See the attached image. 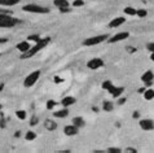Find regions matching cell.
<instances>
[{"mask_svg": "<svg viewBox=\"0 0 154 153\" xmlns=\"http://www.w3.org/2000/svg\"><path fill=\"white\" fill-rule=\"evenodd\" d=\"M39 76H40V70H35V71H31L26 78H25L23 80V86L26 87V88H30V87H32L34 84H35L38 82V79H39Z\"/></svg>", "mask_w": 154, "mask_h": 153, "instance_id": "4", "label": "cell"}, {"mask_svg": "<svg viewBox=\"0 0 154 153\" xmlns=\"http://www.w3.org/2000/svg\"><path fill=\"white\" fill-rule=\"evenodd\" d=\"M126 22V17H115L112 21L109 22V27L110 29H115V27H119L121 25H123Z\"/></svg>", "mask_w": 154, "mask_h": 153, "instance_id": "10", "label": "cell"}, {"mask_svg": "<svg viewBox=\"0 0 154 153\" xmlns=\"http://www.w3.org/2000/svg\"><path fill=\"white\" fill-rule=\"evenodd\" d=\"M16 117L18 118V120L21 121H23V120H26V117H27V113H26V110H16Z\"/></svg>", "mask_w": 154, "mask_h": 153, "instance_id": "23", "label": "cell"}, {"mask_svg": "<svg viewBox=\"0 0 154 153\" xmlns=\"http://www.w3.org/2000/svg\"><path fill=\"white\" fill-rule=\"evenodd\" d=\"M145 90H146V88H145V86H144V87L139 88V91H137V92H139V93H141V95H143V93H144V91H145Z\"/></svg>", "mask_w": 154, "mask_h": 153, "instance_id": "42", "label": "cell"}, {"mask_svg": "<svg viewBox=\"0 0 154 153\" xmlns=\"http://www.w3.org/2000/svg\"><path fill=\"white\" fill-rule=\"evenodd\" d=\"M125 153H136L137 152V149H135V148H131V147H127L125 148V151H123Z\"/></svg>", "mask_w": 154, "mask_h": 153, "instance_id": "34", "label": "cell"}, {"mask_svg": "<svg viewBox=\"0 0 154 153\" xmlns=\"http://www.w3.org/2000/svg\"><path fill=\"white\" fill-rule=\"evenodd\" d=\"M109 39V35L108 34H102V35H96V36H91L88 39H85L83 42V45L85 47H92V45H97L100 43H104L105 40Z\"/></svg>", "mask_w": 154, "mask_h": 153, "instance_id": "3", "label": "cell"}, {"mask_svg": "<svg viewBox=\"0 0 154 153\" xmlns=\"http://www.w3.org/2000/svg\"><path fill=\"white\" fill-rule=\"evenodd\" d=\"M20 135H21V131L20 130L16 131V133H14V138H20Z\"/></svg>", "mask_w": 154, "mask_h": 153, "instance_id": "43", "label": "cell"}, {"mask_svg": "<svg viewBox=\"0 0 154 153\" xmlns=\"http://www.w3.org/2000/svg\"><path fill=\"white\" fill-rule=\"evenodd\" d=\"M83 5H84V2H83V0H74V2H72V7L79 8V7H83Z\"/></svg>", "mask_w": 154, "mask_h": 153, "instance_id": "33", "label": "cell"}, {"mask_svg": "<svg viewBox=\"0 0 154 153\" xmlns=\"http://www.w3.org/2000/svg\"><path fill=\"white\" fill-rule=\"evenodd\" d=\"M150 60L154 61V52H152V55H150Z\"/></svg>", "mask_w": 154, "mask_h": 153, "instance_id": "46", "label": "cell"}, {"mask_svg": "<svg viewBox=\"0 0 154 153\" xmlns=\"http://www.w3.org/2000/svg\"><path fill=\"white\" fill-rule=\"evenodd\" d=\"M56 105H57V103L54 100H48V101H47V109H48V110H52L54 107H56Z\"/></svg>", "mask_w": 154, "mask_h": 153, "instance_id": "30", "label": "cell"}, {"mask_svg": "<svg viewBox=\"0 0 154 153\" xmlns=\"http://www.w3.org/2000/svg\"><path fill=\"white\" fill-rule=\"evenodd\" d=\"M7 42H8V38H0V44L7 43Z\"/></svg>", "mask_w": 154, "mask_h": 153, "instance_id": "41", "label": "cell"}, {"mask_svg": "<svg viewBox=\"0 0 154 153\" xmlns=\"http://www.w3.org/2000/svg\"><path fill=\"white\" fill-rule=\"evenodd\" d=\"M53 116L56 118H66L67 116H69V109H67V108H62V109L57 110V112H54Z\"/></svg>", "mask_w": 154, "mask_h": 153, "instance_id": "16", "label": "cell"}, {"mask_svg": "<svg viewBox=\"0 0 154 153\" xmlns=\"http://www.w3.org/2000/svg\"><path fill=\"white\" fill-rule=\"evenodd\" d=\"M0 21H21V20L14 18L12 14H7V13H2L0 12Z\"/></svg>", "mask_w": 154, "mask_h": 153, "instance_id": "22", "label": "cell"}, {"mask_svg": "<svg viewBox=\"0 0 154 153\" xmlns=\"http://www.w3.org/2000/svg\"><path fill=\"white\" fill-rule=\"evenodd\" d=\"M153 79H154V73L152 70H146L145 73L141 75V80L145 83V87H152L153 86Z\"/></svg>", "mask_w": 154, "mask_h": 153, "instance_id": "7", "label": "cell"}, {"mask_svg": "<svg viewBox=\"0 0 154 153\" xmlns=\"http://www.w3.org/2000/svg\"><path fill=\"white\" fill-rule=\"evenodd\" d=\"M72 125L76 126L78 129H82L85 126V121L83 120V117H74L72 118Z\"/></svg>", "mask_w": 154, "mask_h": 153, "instance_id": "17", "label": "cell"}, {"mask_svg": "<svg viewBox=\"0 0 154 153\" xmlns=\"http://www.w3.org/2000/svg\"><path fill=\"white\" fill-rule=\"evenodd\" d=\"M25 139L29 140V142H31V140H35V139H36V134L34 133V131H27V133H26V136H25Z\"/></svg>", "mask_w": 154, "mask_h": 153, "instance_id": "27", "label": "cell"}, {"mask_svg": "<svg viewBox=\"0 0 154 153\" xmlns=\"http://www.w3.org/2000/svg\"><path fill=\"white\" fill-rule=\"evenodd\" d=\"M132 118H134V120H137V118H140V113L139 112H134V113H132Z\"/></svg>", "mask_w": 154, "mask_h": 153, "instance_id": "39", "label": "cell"}, {"mask_svg": "<svg viewBox=\"0 0 154 153\" xmlns=\"http://www.w3.org/2000/svg\"><path fill=\"white\" fill-rule=\"evenodd\" d=\"M102 66H104V60L100 58V57H93L87 62V67L91 69V70H97Z\"/></svg>", "mask_w": 154, "mask_h": 153, "instance_id": "6", "label": "cell"}, {"mask_svg": "<svg viewBox=\"0 0 154 153\" xmlns=\"http://www.w3.org/2000/svg\"><path fill=\"white\" fill-rule=\"evenodd\" d=\"M143 97L145 100H148V101H150L154 99V90L153 88H148V90H145L144 93H143Z\"/></svg>", "mask_w": 154, "mask_h": 153, "instance_id": "18", "label": "cell"}, {"mask_svg": "<svg viewBox=\"0 0 154 153\" xmlns=\"http://www.w3.org/2000/svg\"><path fill=\"white\" fill-rule=\"evenodd\" d=\"M2 109H3V105H2V104H0V112H2Z\"/></svg>", "mask_w": 154, "mask_h": 153, "instance_id": "48", "label": "cell"}, {"mask_svg": "<svg viewBox=\"0 0 154 153\" xmlns=\"http://www.w3.org/2000/svg\"><path fill=\"white\" fill-rule=\"evenodd\" d=\"M146 48L150 51V52H154V43H149V44L146 45Z\"/></svg>", "mask_w": 154, "mask_h": 153, "instance_id": "38", "label": "cell"}, {"mask_svg": "<svg viewBox=\"0 0 154 153\" xmlns=\"http://www.w3.org/2000/svg\"><path fill=\"white\" fill-rule=\"evenodd\" d=\"M4 90V83H0V91Z\"/></svg>", "mask_w": 154, "mask_h": 153, "instance_id": "45", "label": "cell"}, {"mask_svg": "<svg viewBox=\"0 0 154 153\" xmlns=\"http://www.w3.org/2000/svg\"><path fill=\"white\" fill-rule=\"evenodd\" d=\"M20 23H22V21H0V29H9Z\"/></svg>", "mask_w": 154, "mask_h": 153, "instance_id": "14", "label": "cell"}, {"mask_svg": "<svg viewBox=\"0 0 154 153\" xmlns=\"http://www.w3.org/2000/svg\"><path fill=\"white\" fill-rule=\"evenodd\" d=\"M148 12L146 9H136V16H139L140 18H144V17H146Z\"/></svg>", "mask_w": 154, "mask_h": 153, "instance_id": "29", "label": "cell"}, {"mask_svg": "<svg viewBox=\"0 0 154 153\" xmlns=\"http://www.w3.org/2000/svg\"><path fill=\"white\" fill-rule=\"evenodd\" d=\"M126 49H127V52H128V53H131V55L137 52V48H135V47H127Z\"/></svg>", "mask_w": 154, "mask_h": 153, "instance_id": "35", "label": "cell"}, {"mask_svg": "<svg viewBox=\"0 0 154 153\" xmlns=\"http://www.w3.org/2000/svg\"><path fill=\"white\" fill-rule=\"evenodd\" d=\"M49 42H51V38H49V36L42 38V39H40V40H38L36 43L34 44L31 48L27 51V52H25V53L21 55V58H22V60H26V58H31V57H34L38 52H40V51L44 48V47L48 45Z\"/></svg>", "mask_w": 154, "mask_h": 153, "instance_id": "1", "label": "cell"}, {"mask_svg": "<svg viewBox=\"0 0 154 153\" xmlns=\"http://www.w3.org/2000/svg\"><path fill=\"white\" fill-rule=\"evenodd\" d=\"M123 12H125V14H127V16H136V9L132 7H126L125 9H123Z\"/></svg>", "mask_w": 154, "mask_h": 153, "instance_id": "24", "label": "cell"}, {"mask_svg": "<svg viewBox=\"0 0 154 153\" xmlns=\"http://www.w3.org/2000/svg\"><path fill=\"white\" fill-rule=\"evenodd\" d=\"M20 3V0H0V5L3 7H13Z\"/></svg>", "mask_w": 154, "mask_h": 153, "instance_id": "19", "label": "cell"}, {"mask_svg": "<svg viewBox=\"0 0 154 153\" xmlns=\"http://www.w3.org/2000/svg\"><path fill=\"white\" fill-rule=\"evenodd\" d=\"M38 122H39V118H38L36 116H32L31 120H30V126H36Z\"/></svg>", "mask_w": 154, "mask_h": 153, "instance_id": "32", "label": "cell"}, {"mask_svg": "<svg viewBox=\"0 0 154 153\" xmlns=\"http://www.w3.org/2000/svg\"><path fill=\"white\" fill-rule=\"evenodd\" d=\"M140 127L144 131H152L154 130V121L153 120H141L140 121Z\"/></svg>", "mask_w": 154, "mask_h": 153, "instance_id": "9", "label": "cell"}, {"mask_svg": "<svg viewBox=\"0 0 154 153\" xmlns=\"http://www.w3.org/2000/svg\"><path fill=\"white\" fill-rule=\"evenodd\" d=\"M108 92H109L113 97H115V99H118V97H119V96H122V93L125 92V88H123V87H117V86H114V84H113L112 88H110V90H109Z\"/></svg>", "mask_w": 154, "mask_h": 153, "instance_id": "12", "label": "cell"}, {"mask_svg": "<svg viewBox=\"0 0 154 153\" xmlns=\"http://www.w3.org/2000/svg\"><path fill=\"white\" fill-rule=\"evenodd\" d=\"M63 79L60 78V76H54V83H62Z\"/></svg>", "mask_w": 154, "mask_h": 153, "instance_id": "40", "label": "cell"}, {"mask_svg": "<svg viewBox=\"0 0 154 153\" xmlns=\"http://www.w3.org/2000/svg\"><path fill=\"white\" fill-rule=\"evenodd\" d=\"M5 126H7V118L4 117V114L0 112V127L2 129H5Z\"/></svg>", "mask_w": 154, "mask_h": 153, "instance_id": "28", "label": "cell"}, {"mask_svg": "<svg viewBox=\"0 0 154 153\" xmlns=\"http://www.w3.org/2000/svg\"><path fill=\"white\" fill-rule=\"evenodd\" d=\"M16 48L18 49L21 53H25V52H27V51L31 48V44H30L29 40H23V42H20V43H17Z\"/></svg>", "mask_w": 154, "mask_h": 153, "instance_id": "11", "label": "cell"}, {"mask_svg": "<svg viewBox=\"0 0 154 153\" xmlns=\"http://www.w3.org/2000/svg\"><path fill=\"white\" fill-rule=\"evenodd\" d=\"M23 12H29V13H39V14H47L49 13V9L42 5H36V4H26L22 7Z\"/></svg>", "mask_w": 154, "mask_h": 153, "instance_id": "2", "label": "cell"}, {"mask_svg": "<svg viewBox=\"0 0 154 153\" xmlns=\"http://www.w3.org/2000/svg\"><path fill=\"white\" fill-rule=\"evenodd\" d=\"M114 109V104L112 103V101H104V103H102V110H104V112H112V110Z\"/></svg>", "mask_w": 154, "mask_h": 153, "instance_id": "20", "label": "cell"}, {"mask_svg": "<svg viewBox=\"0 0 154 153\" xmlns=\"http://www.w3.org/2000/svg\"><path fill=\"white\" fill-rule=\"evenodd\" d=\"M118 105H123V104H126V101H127V99H126V97H121V96H119L118 97Z\"/></svg>", "mask_w": 154, "mask_h": 153, "instance_id": "37", "label": "cell"}, {"mask_svg": "<svg viewBox=\"0 0 154 153\" xmlns=\"http://www.w3.org/2000/svg\"><path fill=\"white\" fill-rule=\"evenodd\" d=\"M95 153H104V151H93Z\"/></svg>", "mask_w": 154, "mask_h": 153, "instance_id": "47", "label": "cell"}, {"mask_svg": "<svg viewBox=\"0 0 154 153\" xmlns=\"http://www.w3.org/2000/svg\"><path fill=\"white\" fill-rule=\"evenodd\" d=\"M61 13H69L70 12V7H63V8H60L58 9Z\"/></svg>", "mask_w": 154, "mask_h": 153, "instance_id": "36", "label": "cell"}, {"mask_svg": "<svg viewBox=\"0 0 154 153\" xmlns=\"http://www.w3.org/2000/svg\"><path fill=\"white\" fill-rule=\"evenodd\" d=\"M63 133H65L66 136H75V135H78L79 129L71 123V125H66L63 127Z\"/></svg>", "mask_w": 154, "mask_h": 153, "instance_id": "8", "label": "cell"}, {"mask_svg": "<svg viewBox=\"0 0 154 153\" xmlns=\"http://www.w3.org/2000/svg\"><path fill=\"white\" fill-rule=\"evenodd\" d=\"M71 151H69V149H62V151H60V153H70Z\"/></svg>", "mask_w": 154, "mask_h": 153, "instance_id": "44", "label": "cell"}, {"mask_svg": "<svg viewBox=\"0 0 154 153\" xmlns=\"http://www.w3.org/2000/svg\"><path fill=\"white\" fill-rule=\"evenodd\" d=\"M53 4L58 9L60 8H63V7H70V3L67 2V0H53Z\"/></svg>", "mask_w": 154, "mask_h": 153, "instance_id": "21", "label": "cell"}, {"mask_svg": "<svg viewBox=\"0 0 154 153\" xmlns=\"http://www.w3.org/2000/svg\"><path fill=\"white\" fill-rule=\"evenodd\" d=\"M106 152H109V153H122L123 151L121 149V148H115V147H110L108 148V151Z\"/></svg>", "mask_w": 154, "mask_h": 153, "instance_id": "31", "label": "cell"}, {"mask_svg": "<svg viewBox=\"0 0 154 153\" xmlns=\"http://www.w3.org/2000/svg\"><path fill=\"white\" fill-rule=\"evenodd\" d=\"M127 38H130V33L128 31H123V33H117L115 35L110 36L108 39V43L113 44V43H118V42H122V40H126Z\"/></svg>", "mask_w": 154, "mask_h": 153, "instance_id": "5", "label": "cell"}, {"mask_svg": "<svg viewBox=\"0 0 154 153\" xmlns=\"http://www.w3.org/2000/svg\"><path fill=\"white\" fill-rule=\"evenodd\" d=\"M40 39H42L40 34H32V35H29L27 36V40L29 42H34V43H36V42L40 40Z\"/></svg>", "mask_w": 154, "mask_h": 153, "instance_id": "25", "label": "cell"}, {"mask_svg": "<svg viewBox=\"0 0 154 153\" xmlns=\"http://www.w3.org/2000/svg\"><path fill=\"white\" fill-rule=\"evenodd\" d=\"M112 86H113V82H112V80H104V82H102V84H101L102 90H106V91H109L110 88H112Z\"/></svg>", "mask_w": 154, "mask_h": 153, "instance_id": "26", "label": "cell"}, {"mask_svg": "<svg viewBox=\"0 0 154 153\" xmlns=\"http://www.w3.org/2000/svg\"><path fill=\"white\" fill-rule=\"evenodd\" d=\"M75 103H76V99L72 96H65V97H62V100H61V105L63 108H69L71 105H74Z\"/></svg>", "mask_w": 154, "mask_h": 153, "instance_id": "13", "label": "cell"}, {"mask_svg": "<svg viewBox=\"0 0 154 153\" xmlns=\"http://www.w3.org/2000/svg\"><path fill=\"white\" fill-rule=\"evenodd\" d=\"M44 127H45V130H48V131H54V130H57V123H56V121L48 118V120L44 121Z\"/></svg>", "mask_w": 154, "mask_h": 153, "instance_id": "15", "label": "cell"}]
</instances>
